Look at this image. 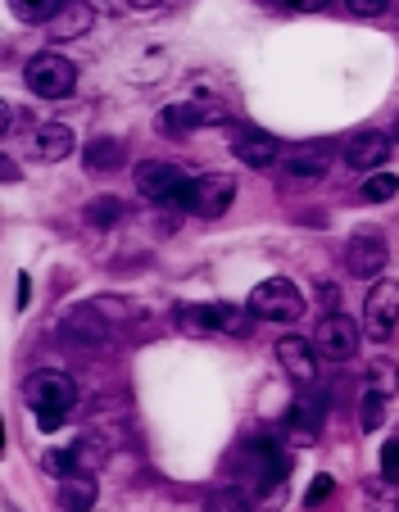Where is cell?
<instances>
[{
  "label": "cell",
  "instance_id": "obj_9",
  "mask_svg": "<svg viewBox=\"0 0 399 512\" xmlns=\"http://www.w3.org/2000/svg\"><path fill=\"white\" fill-rule=\"evenodd\" d=\"M336 150H341V145H331V141H304V145H295V150H286L282 168L291 182H318V177L331 173Z\"/></svg>",
  "mask_w": 399,
  "mask_h": 512
},
{
  "label": "cell",
  "instance_id": "obj_32",
  "mask_svg": "<svg viewBox=\"0 0 399 512\" xmlns=\"http://www.w3.org/2000/svg\"><path fill=\"white\" fill-rule=\"evenodd\" d=\"M318 295H322V304H327V309L336 313V304H341V290H336V281H322Z\"/></svg>",
  "mask_w": 399,
  "mask_h": 512
},
{
  "label": "cell",
  "instance_id": "obj_37",
  "mask_svg": "<svg viewBox=\"0 0 399 512\" xmlns=\"http://www.w3.org/2000/svg\"><path fill=\"white\" fill-rule=\"evenodd\" d=\"M395 435H399V431H395Z\"/></svg>",
  "mask_w": 399,
  "mask_h": 512
},
{
  "label": "cell",
  "instance_id": "obj_10",
  "mask_svg": "<svg viewBox=\"0 0 399 512\" xmlns=\"http://www.w3.org/2000/svg\"><path fill=\"white\" fill-rule=\"evenodd\" d=\"M236 200V177L232 173H205L191 186V213L195 218H223Z\"/></svg>",
  "mask_w": 399,
  "mask_h": 512
},
{
  "label": "cell",
  "instance_id": "obj_13",
  "mask_svg": "<svg viewBox=\"0 0 399 512\" xmlns=\"http://www.w3.org/2000/svg\"><path fill=\"white\" fill-rule=\"evenodd\" d=\"M273 354H277V363L286 368V377H291L295 386H313V381H318V354H313V340L282 336Z\"/></svg>",
  "mask_w": 399,
  "mask_h": 512
},
{
  "label": "cell",
  "instance_id": "obj_35",
  "mask_svg": "<svg viewBox=\"0 0 399 512\" xmlns=\"http://www.w3.org/2000/svg\"><path fill=\"white\" fill-rule=\"evenodd\" d=\"M395 145H399V114H395Z\"/></svg>",
  "mask_w": 399,
  "mask_h": 512
},
{
  "label": "cell",
  "instance_id": "obj_26",
  "mask_svg": "<svg viewBox=\"0 0 399 512\" xmlns=\"http://www.w3.org/2000/svg\"><path fill=\"white\" fill-rule=\"evenodd\" d=\"M218 327L227 336H250L254 331V313L250 309H236V304H218Z\"/></svg>",
  "mask_w": 399,
  "mask_h": 512
},
{
  "label": "cell",
  "instance_id": "obj_16",
  "mask_svg": "<svg viewBox=\"0 0 399 512\" xmlns=\"http://www.w3.org/2000/svg\"><path fill=\"white\" fill-rule=\"evenodd\" d=\"M73 150H78V141H73V132L64 123H41L37 132H32V155H37L41 164H59V159H69Z\"/></svg>",
  "mask_w": 399,
  "mask_h": 512
},
{
  "label": "cell",
  "instance_id": "obj_1",
  "mask_svg": "<svg viewBox=\"0 0 399 512\" xmlns=\"http://www.w3.org/2000/svg\"><path fill=\"white\" fill-rule=\"evenodd\" d=\"M23 404L41 422V431H55L64 417L78 408V381L69 372H32L23 381Z\"/></svg>",
  "mask_w": 399,
  "mask_h": 512
},
{
  "label": "cell",
  "instance_id": "obj_7",
  "mask_svg": "<svg viewBox=\"0 0 399 512\" xmlns=\"http://www.w3.org/2000/svg\"><path fill=\"white\" fill-rule=\"evenodd\" d=\"M395 322H399V281H377L363 295V331L372 340H390Z\"/></svg>",
  "mask_w": 399,
  "mask_h": 512
},
{
  "label": "cell",
  "instance_id": "obj_27",
  "mask_svg": "<svg viewBox=\"0 0 399 512\" xmlns=\"http://www.w3.org/2000/svg\"><path fill=\"white\" fill-rule=\"evenodd\" d=\"M381 417H386V395H377V390H363V399H359V426H363V431H377Z\"/></svg>",
  "mask_w": 399,
  "mask_h": 512
},
{
  "label": "cell",
  "instance_id": "obj_34",
  "mask_svg": "<svg viewBox=\"0 0 399 512\" xmlns=\"http://www.w3.org/2000/svg\"><path fill=\"white\" fill-rule=\"evenodd\" d=\"M28 290H32V281H28V272L19 277V309H28Z\"/></svg>",
  "mask_w": 399,
  "mask_h": 512
},
{
  "label": "cell",
  "instance_id": "obj_21",
  "mask_svg": "<svg viewBox=\"0 0 399 512\" xmlns=\"http://www.w3.org/2000/svg\"><path fill=\"white\" fill-rule=\"evenodd\" d=\"M123 213H127V204L118 200V195H96V200L82 209V223H91V227H114V223H123Z\"/></svg>",
  "mask_w": 399,
  "mask_h": 512
},
{
  "label": "cell",
  "instance_id": "obj_11",
  "mask_svg": "<svg viewBox=\"0 0 399 512\" xmlns=\"http://www.w3.org/2000/svg\"><path fill=\"white\" fill-rule=\"evenodd\" d=\"M209 123H227V114L218 105H200V100H173V105H164V114H159V127H164L168 136H191Z\"/></svg>",
  "mask_w": 399,
  "mask_h": 512
},
{
  "label": "cell",
  "instance_id": "obj_6",
  "mask_svg": "<svg viewBox=\"0 0 399 512\" xmlns=\"http://www.w3.org/2000/svg\"><path fill=\"white\" fill-rule=\"evenodd\" d=\"M390 155H395V150H390V136L377 132V127H359V132H350L341 141V159L354 173H377V168H386Z\"/></svg>",
  "mask_w": 399,
  "mask_h": 512
},
{
  "label": "cell",
  "instance_id": "obj_36",
  "mask_svg": "<svg viewBox=\"0 0 399 512\" xmlns=\"http://www.w3.org/2000/svg\"><path fill=\"white\" fill-rule=\"evenodd\" d=\"M5 512H19V508H5Z\"/></svg>",
  "mask_w": 399,
  "mask_h": 512
},
{
  "label": "cell",
  "instance_id": "obj_30",
  "mask_svg": "<svg viewBox=\"0 0 399 512\" xmlns=\"http://www.w3.org/2000/svg\"><path fill=\"white\" fill-rule=\"evenodd\" d=\"M345 10H350L354 19H381V14H386V0H345Z\"/></svg>",
  "mask_w": 399,
  "mask_h": 512
},
{
  "label": "cell",
  "instance_id": "obj_20",
  "mask_svg": "<svg viewBox=\"0 0 399 512\" xmlns=\"http://www.w3.org/2000/svg\"><path fill=\"white\" fill-rule=\"evenodd\" d=\"M177 331H186V336H218V304H182V309L173 313Z\"/></svg>",
  "mask_w": 399,
  "mask_h": 512
},
{
  "label": "cell",
  "instance_id": "obj_33",
  "mask_svg": "<svg viewBox=\"0 0 399 512\" xmlns=\"http://www.w3.org/2000/svg\"><path fill=\"white\" fill-rule=\"evenodd\" d=\"M0 177H5V182H19V164H10V159H0Z\"/></svg>",
  "mask_w": 399,
  "mask_h": 512
},
{
  "label": "cell",
  "instance_id": "obj_15",
  "mask_svg": "<svg viewBox=\"0 0 399 512\" xmlns=\"http://www.w3.org/2000/svg\"><path fill=\"white\" fill-rule=\"evenodd\" d=\"M236 159L250 168H273L282 164V141L273 132H259V127H241L236 132Z\"/></svg>",
  "mask_w": 399,
  "mask_h": 512
},
{
  "label": "cell",
  "instance_id": "obj_25",
  "mask_svg": "<svg viewBox=\"0 0 399 512\" xmlns=\"http://www.w3.org/2000/svg\"><path fill=\"white\" fill-rule=\"evenodd\" d=\"M368 390H377V395H395L399 390V372L390 358H377V363H368Z\"/></svg>",
  "mask_w": 399,
  "mask_h": 512
},
{
  "label": "cell",
  "instance_id": "obj_12",
  "mask_svg": "<svg viewBox=\"0 0 399 512\" xmlns=\"http://www.w3.org/2000/svg\"><path fill=\"white\" fill-rule=\"evenodd\" d=\"M386 259H390V250H386V236L381 232H359V236H350V245H345V268L363 281L381 277Z\"/></svg>",
  "mask_w": 399,
  "mask_h": 512
},
{
  "label": "cell",
  "instance_id": "obj_29",
  "mask_svg": "<svg viewBox=\"0 0 399 512\" xmlns=\"http://www.w3.org/2000/svg\"><path fill=\"white\" fill-rule=\"evenodd\" d=\"M381 481H399V435L381 445Z\"/></svg>",
  "mask_w": 399,
  "mask_h": 512
},
{
  "label": "cell",
  "instance_id": "obj_24",
  "mask_svg": "<svg viewBox=\"0 0 399 512\" xmlns=\"http://www.w3.org/2000/svg\"><path fill=\"white\" fill-rule=\"evenodd\" d=\"M205 512H254V499L245 490H236V485H223V490L209 494Z\"/></svg>",
  "mask_w": 399,
  "mask_h": 512
},
{
  "label": "cell",
  "instance_id": "obj_18",
  "mask_svg": "<svg viewBox=\"0 0 399 512\" xmlns=\"http://www.w3.org/2000/svg\"><path fill=\"white\" fill-rule=\"evenodd\" d=\"M82 164L96 177L118 173V168L127 164V145L118 141V136H96V141H87V150H82Z\"/></svg>",
  "mask_w": 399,
  "mask_h": 512
},
{
  "label": "cell",
  "instance_id": "obj_8",
  "mask_svg": "<svg viewBox=\"0 0 399 512\" xmlns=\"http://www.w3.org/2000/svg\"><path fill=\"white\" fill-rule=\"evenodd\" d=\"M132 182H137V191L146 195V200L168 204L186 182H191V177H186V168L168 164V159H146V164L132 168Z\"/></svg>",
  "mask_w": 399,
  "mask_h": 512
},
{
  "label": "cell",
  "instance_id": "obj_28",
  "mask_svg": "<svg viewBox=\"0 0 399 512\" xmlns=\"http://www.w3.org/2000/svg\"><path fill=\"white\" fill-rule=\"evenodd\" d=\"M395 191H399V177H390V173H372L363 182V200H372V204H386Z\"/></svg>",
  "mask_w": 399,
  "mask_h": 512
},
{
  "label": "cell",
  "instance_id": "obj_3",
  "mask_svg": "<svg viewBox=\"0 0 399 512\" xmlns=\"http://www.w3.org/2000/svg\"><path fill=\"white\" fill-rule=\"evenodd\" d=\"M245 309H250L259 322H300V313H304V295H300V286H295V281H286V277H268V281H259V286L250 290Z\"/></svg>",
  "mask_w": 399,
  "mask_h": 512
},
{
  "label": "cell",
  "instance_id": "obj_2",
  "mask_svg": "<svg viewBox=\"0 0 399 512\" xmlns=\"http://www.w3.org/2000/svg\"><path fill=\"white\" fill-rule=\"evenodd\" d=\"M23 82H28L32 96L41 100H64L78 91V64L69 55H55V50H41L23 64Z\"/></svg>",
  "mask_w": 399,
  "mask_h": 512
},
{
  "label": "cell",
  "instance_id": "obj_31",
  "mask_svg": "<svg viewBox=\"0 0 399 512\" xmlns=\"http://www.w3.org/2000/svg\"><path fill=\"white\" fill-rule=\"evenodd\" d=\"M331 490H336V481H331V476H313V485L304 490V508H318Z\"/></svg>",
  "mask_w": 399,
  "mask_h": 512
},
{
  "label": "cell",
  "instance_id": "obj_23",
  "mask_svg": "<svg viewBox=\"0 0 399 512\" xmlns=\"http://www.w3.org/2000/svg\"><path fill=\"white\" fill-rule=\"evenodd\" d=\"M91 19H96V14L87 10V5H64V14H59L55 23H50V32H55V37H78V32H87L91 28Z\"/></svg>",
  "mask_w": 399,
  "mask_h": 512
},
{
  "label": "cell",
  "instance_id": "obj_14",
  "mask_svg": "<svg viewBox=\"0 0 399 512\" xmlns=\"http://www.w3.org/2000/svg\"><path fill=\"white\" fill-rule=\"evenodd\" d=\"M109 331L114 327L105 322V309H100V304H78V309L64 318V336L82 349H100L109 340Z\"/></svg>",
  "mask_w": 399,
  "mask_h": 512
},
{
  "label": "cell",
  "instance_id": "obj_17",
  "mask_svg": "<svg viewBox=\"0 0 399 512\" xmlns=\"http://www.w3.org/2000/svg\"><path fill=\"white\" fill-rule=\"evenodd\" d=\"M322 417H327L322 399H295V408L286 413V431H291L295 445H313V440H318Z\"/></svg>",
  "mask_w": 399,
  "mask_h": 512
},
{
  "label": "cell",
  "instance_id": "obj_5",
  "mask_svg": "<svg viewBox=\"0 0 399 512\" xmlns=\"http://www.w3.org/2000/svg\"><path fill=\"white\" fill-rule=\"evenodd\" d=\"M359 336L363 331L354 327L345 313H327V318L318 322V331H313V354L327 358V363H350V358L359 354Z\"/></svg>",
  "mask_w": 399,
  "mask_h": 512
},
{
  "label": "cell",
  "instance_id": "obj_19",
  "mask_svg": "<svg viewBox=\"0 0 399 512\" xmlns=\"http://www.w3.org/2000/svg\"><path fill=\"white\" fill-rule=\"evenodd\" d=\"M96 494H100L96 476H69V481H59L55 503H59V512H91L96 508Z\"/></svg>",
  "mask_w": 399,
  "mask_h": 512
},
{
  "label": "cell",
  "instance_id": "obj_22",
  "mask_svg": "<svg viewBox=\"0 0 399 512\" xmlns=\"http://www.w3.org/2000/svg\"><path fill=\"white\" fill-rule=\"evenodd\" d=\"M14 5V19H23V23H55L59 14H64V5L69 0H10Z\"/></svg>",
  "mask_w": 399,
  "mask_h": 512
},
{
  "label": "cell",
  "instance_id": "obj_4",
  "mask_svg": "<svg viewBox=\"0 0 399 512\" xmlns=\"http://www.w3.org/2000/svg\"><path fill=\"white\" fill-rule=\"evenodd\" d=\"M232 472H241L254 485H277L286 476V458L277 454L273 440H245L232 454Z\"/></svg>",
  "mask_w": 399,
  "mask_h": 512
}]
</instances>
